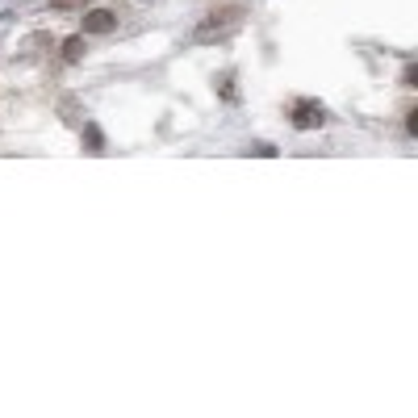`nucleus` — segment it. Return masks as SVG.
<instances>
[{"instance_id":"obj_1","label":"nucleus","mask_w":418,"mask_h":418,"mask_svg":"<svg viewBox=\"0 0 418 418\" xmlns=\"http://www.w3.org/2000/svg\"><path fill=\"white\" fill-rule=\"evenodd\" d=\"M326 122V109L318 100H297L293 105V126L297 130H314V126H323Z\"/></svg>"},{"instance_id":"obj_2","label":"nucleus","mask_w":418,"mask_h":418,"mask_svg":"<svg viewBox=\"0 0 418 418\" xmlns=\"http://www.w3.org/2000/svg\"><path fill=\"white\" fill-rule=\"evenodd\" d=\"M113 25H117V13H109V8L84 13V34H113Z\"/></svg>"},{"instance_id":"obj_3","label":"nucleus","mask_w":418,"mask_h":418,"mask_svg":"<svg viewBox=\"0 0 418 418\" xmlns=\"http://www.w3.org/2000/svg\"><path fill=\"white\" fill-rule=\"evenodd\" d=\"M80 54H84V38H67L63 42V59L67 63H80Z\"/></svg>"},{"instance_id":"obj_4","label":"nucleus","mask_w":418,"mask_h":418,"mask_svg":"<svg viewBox=\"0 0 418 418\" xmlns=\"http://www.w3.org/2000/svg\"><path fill=\"white\" fill-rule=\"evenodd\" d=\"M251 155H264V159H268V155H277V146H268V142H255V146H251Z\"/></svg>"},{"instance_id":"obj_5","label":"nucleus","mask_w":418,"mask_h":418,"mask_svg":"<svg viewBox=\"0 0 418 418\" xmlns=\"http://www.w3.org/2000/svg\"><path fill=\"white\" fill-rule=\"evenodd\" d=\"M54 4H63V8H67V4H76V0H54Z\"/></svg>"}]
</instances>
